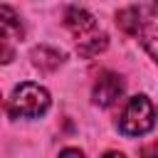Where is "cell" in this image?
Listing matches in <instances>:
<instances>
[{
    "label": "cell",
    "instance_id": "cell-1",
    "mask_svg": "<svg viewBox=\"0 0 158 158\" xmlns=\"http://www.w3.org/2000/svg\"><path fill=\"white\" fill-rule=\"evenodd\" d=\"M49 94L44 86L35 81H25L15 86V91L7 99V111L12 118H37L49 109Z\"/></svg>",
    "mask_w": 158,
    "mask_h": 158
},
{
    "label": "cell",
    "instance_id": "cell-2",
    "mask_svg": "<svg viewBox=\"0 0 158 158\" xmlns=\"http://www.w3.org/2000/svg\"><path fill=\"white\" fill-rule=\"evenodd\" d=\"M156 126V106L148 101V96L138 94L131 96L121 111L118 118V131L123 136H143Z\"/></svg>",
    "mask_w": 158,
    "mask_h": 158
},
{
    "label": "cell",
    "instance_id": "cell-3",
    "mask_svg": "<svg viewBox=\"0 0 158 158\" xmlns=\"http://www.w3.org/2000/svg\"><path fill=\"white\" fill-rule=\"evenodd\" d=\"M121 94H123V81H121L118 74H114V72H101V74L96 77L94 91H91L94 104H99V106H111Z\"/></svg>",
    "mask_w": 158,
    "mask_h": 158
},
{
    "label": "cell",
    "instance_id": "cell-4",
    "mask_svg": "<svg viewBox=\"0 0 158 158\" xmlns=\"http://www.w3.org/2000/svg\"><path fill=\"white\" fill-rule=\"evenodd\" d=\"M141 10V25H138V40L146 47V52L158 62V17L156 7H138Z\"/></svg>",
    "mask_w": 158,
    "mask_h": 158
},
{
    "label": "cell",
    "instance_id": "cell-5",
    "mask_svg": "<svg viewBox=\"0 0 158 158\" xmlns=\"http://www.w3.org/2000/svg\"><path fill=\"white\" fill-rule=\"evenodd\" d=\"M64 25H67V30H69L74 37H79V42H81L84 37H89V35L96 32V20H94V15H89L84 7H67V12H64Z\"/></svg>",
    "mask_w": 158,
    "mask_h": 158
},
{
    "label": "cell",
    "instance_id": "cell-6",
    "mask_svg": "<svg viewBox=\"0 0 158 158\" xmlns=\"http://www.w3.org/2000/svg\"><path fill=\"white\" fill-rule=\"evenodd\" d=\"M0 35L5 40H22L25 37L22 20L10 5H0Z\"/></svg>",
    "mask_w": 158,
    "mask_h": 158
},
{
    "label": "cell",
    "instance_id": "cell-7",
    "mask_svg": "<svg viewBox=\"0 0 158 158\" xmlns=\"http://www.w3.org/2000/svg\"><path fill=\"white\" fill-rule=\"evenodd\" d=\"M30 57H32V64H35L37 69H42V72H54V69L62 64V59H64V54H62L59 49L47 47V44L35 47Z\"/></svg>",
    "mask_w": 158,
    "mask_h": 158
},
{
    "label": "cell",
    "instance_id": "cell-8",
    "mask_svg": "<svg viewBox=\"0 0 158 158\" xmlns=\"http://www.w3.org/2000/svg\"><path fill=\"white\" fill-rule=\"evenodd\" d=\"M106 44H109V37H106L104 32H94V35H89V37H84V40L79 42L77 52H79V57L89 59V57H96L99 52H104Z\"/></svg>",
    "mask_w": 158,
    "mask_h": 158
},
{
    "label": "cell",
    "instance_id": "cell-9",
    "mask_svg": "<svg viewBox=\"0 0 158 158\" xmlns=\"http://www.w3.org/2000/svg\"><path fill=\"white\" fill-rule=\"evenodd\" d=\"M116 25H118L126 35H136V32H138V25H141V10H138V7H123V10L116 15Z\"/></svg>",
    "mask_w": 158,
    "mask_h": 158
},
{
    "label": "cell",
    "instance_id": "cell-10",
    "mask_svg": "<svg viewBox=\"0 0 158 158\" xmlns=\"http://www.w3.org/2000/svg\"><path fill=\"white\" fill-rule=\"evenodd\" d=\"M12 59H15V47L10 44V40H5L0 35V64H7Z\"/></svg>",
    "mask_w": 158,
    "mask_h": 158
},
{
    "label": "cell",
    "instance_id": "cell-11",
    "mask_svg": "<svg viewBox=\"0 0 158 158\" xmlns=\"http://www.w3.org/2000/svg\"><path fill=\"white\" fill-rule=\"evenodd\" d=\"M138 158H158V141H156V143L143 146V148H141V153H138Z\"/></svg>",
    "mask_w": 158,
    "mask_h": 158
},
{
    "label": "cell",
    "instance_id": "cell-12",
    "mask_svg": "<svg viewBox=\"0 0 158 158\" xmlns=\"http://www.w3.org/2000/svg\"><path fill=\"white\" fill-rule=\"evenodd\" d=\"M59 158H84V153H81L79 148H64V151L59 153Z\"/></svg>",
    "mask_w": 158,
    "mask_h": 158
},
{
    "label": "cell",
    "instance_id": "cell-13",
    "mask_svg": "<svg viewBox=\"0 0 158 158\" xmlns=\"http://www.w3.org/2000/svg\"><path fill=\"white\" fill-rule=\"evenodd\" d=\"M104 158H126V156L118 153V151H109V153H104Z\"/></svg>",
    "mask_w": 158,
    "mask_h": 158
}]
</instances>
